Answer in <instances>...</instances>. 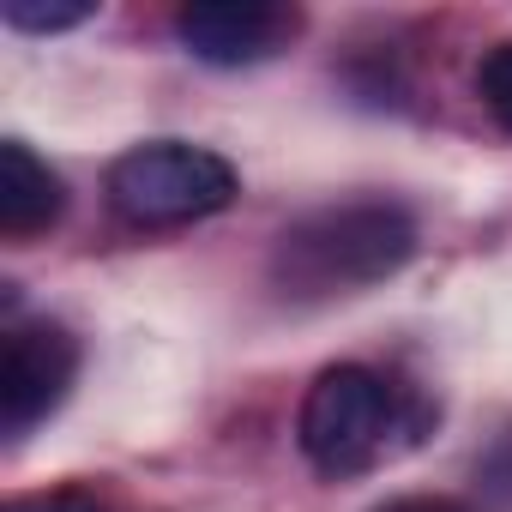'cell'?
Here are the masks:
<instances>
[{
    "instance_id": "1",
    "label": "cell",
    "mask_w": 512,
    "mask_h": 512,
    "mask_svg": "<svg viewBox=\"0 0 512 512\" xmlns=\"http://www.w3.org/2000/svg\"><path fill=\"white\" fill-rule=\"evenodd\" d=\"M416 253V217L392 199H350L290 223L272 247V284L290 302H326L392 278Z\"/></svg>"
},
{
    "instance_id": "2",
    "label": "cell",
    "mask_w": 512,
    "mask_h": 512,
    "mask_svg": "<svg viewBox=\"0 0 512 512\" xmlns=\"http://www.w3.org/2000/svg\"><path fill=\"white\" fill-rule=\"evenodd\" d=\"M410 428L416 422H404V398L386 374L362 362H338L308 386L296 416V446L320 476H356L386 458L392 434H410Z\"/></svg>"
},
{
    "instance_id": "3",
    "label": "cell",
    "mask_w": 512,
    "mask_h": 512,
    "mask_svg": "<svg viewBox=\"0 0 512 512\" xmlns=\"http://www.w3.org/2000/svg\"><path fill=\"white\" fill-rule=\"evenodd\" d=\"M235 163L187 145V139H145L109 163V205L133 229H175L217 217L235 199Z\"/></svg>"
},
{
    "instance_id": "4",
    "label": "cell",
    "mask_w": 512,
    "mask_h": 512,
    "mask_svg": "<svg viewBox=\"0 0 512 512\" xmlns=\"http://www.w3.org/2000/svg\"><path fill=\"white\" fill-rule=\"evenodd\" d=\"M79 380V344L55 320H19L0 344V428L13 440L67 404Z\"/></svg>"
},
{
    "instance_id": "5",
    "label": "cell",
    "mask_w": 512,
    "mask_h": 512,
    "mask_svg": "<svg viewBox=\"0 0 512 512\" xmlns=\"http://www.w3.org/2000/svg\"><path fill=\"white\" fill-rule=\"evenodd\" d=\"M302 31L296 7H272V0H193L175 13V37L193 61L205 67H260L290 37Z\"/></svg>"
},
{
    "instance_id": "6",
    "label": "cell",
    "mask_w": 512,
    "mask_h": 512,
    "mask_svg": "<svg viewBox=\"0 0 512 512\" xmlns=\"http://www.w3.org/2000/svg\"><path fill=\"white\" fill-rule=\"evenodd\" d=\"M61 211H67L61 175L25 139H0V235H7V241H31V235L55 229Z\"/></svg>"
},
{
    "instance_id": "7",
    "label": "cell",
    "mask_w": 512,
    "mask_h": 512,
    "mask_svg": "<svg viewBox=\"0 0 512 512\" xmlns=\"http://www.w3.org/2000/svg\"><path fill=\"white\" fill-rule=\"evenodd\" d=\"M91 13H97L91 0H7V7H0V19H7L13 31H31V37L73 31V25H85Z\"/></svg>"
},
{
    "instance_id": "8",
    "label": "cell",
    "mask_w": 512,
    "mask_h": 512,
    "mask_svg": "<svg viewBox=\"0 0 512 512\" xmlns=\"http://www.w3.org/2000/svg\"><path fill=\"white\" fill-rule=\"evenodd\" d=\"M476 97H482L488 115L512 133V37L482 55V67H476Z\"/></svg>"
},
{
    "instance_id": "9",
    "label": "cell",
    "mask_w": 512,
    "mask_h": 512,
    "mask_svg": "<svg viewBox=\"0 0 512 512\" xmlns=\"http://www.w3.org/2000/svg\"><path fill=\"white\" fill-rule=\"evenodd\" d=\"M7 512H103V500L85 488H49V494H19Z\"/></svg>"
},
{
    "instance_id": "10",
    "label": "cell",
    "mask_w": 512,
    "mask_h": 512,
    "mask_svg": "<svg viewBox=\"0 0 512 512\" xmlns=\"http://www.w3.org/2000/svg\"><path fill=\"white\" fill-rule=\"evenodd\" d=\"M482 488H488V500H500V506H512V428L494 440V452L482 458Z\"/></svg>"
},
{
    "instance_id": "11",
    "label": "cell",
    "mask_w": 512,
    "mask_h": 512,
    "mask_svg": "<svg viewBox=\"0 0 512 512\" xmlns=\"http://www.w3.org/2000/svg\"><path fill=\"white\" fill-rule=\"evenodd\" d=\"M380 512H470V506H458L446 494H404V500H386Z\"/></svg>"
}]
</instances>
